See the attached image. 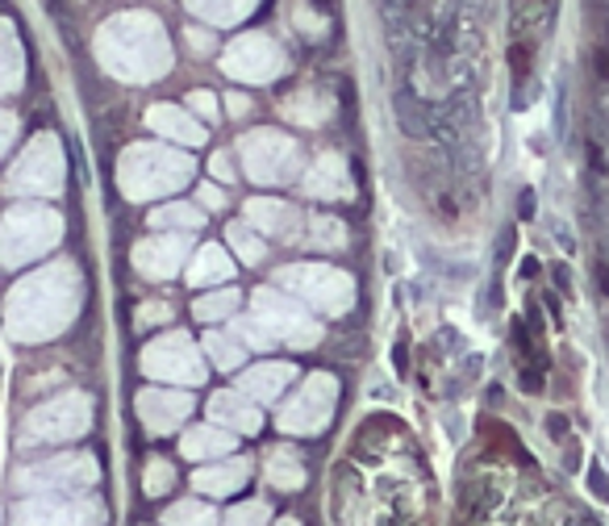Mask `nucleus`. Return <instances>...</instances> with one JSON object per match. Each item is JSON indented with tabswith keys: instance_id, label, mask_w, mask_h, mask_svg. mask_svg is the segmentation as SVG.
I'll list each match as a JSON object with an SVG mask.
<instances>
[{
	"instance_id": "20",
	"label": "nucleus",
	"mask_w": 609,
	"mask_h": 526,
	"mask_svg": "<svg viewBox=\"0 0 609 526\" xmlns=\"http://www.w3.org/2000/svg\"><path fill=\"white\" fill-rule=\"evenodd\" d=\"M267 481L280 484V489H301V481H304L301 456H297L292 447H272V451H267Z\"/></svg>"
},
{
	"instance_id": "16",
	"label": "nucleus",
	"mask_w": 609,
	"mask_h": 526,
	"mask_svg": "<svg viewBox=\"0 0 609 526\" xmlns=\"http://www.w3.org/2000/svg\"><path fill=\"white\" fill-rule=\"evenodd\" d=\"M304 184H309L313 197H347L351 193L347 163H343L338 155H322V159L313 163V172L304 175Z\"/></svg>"
},
{
	"instance_id": "26",
	"label": "nucleus",
	"mask_w": 609,
	"mask_h": 526,
	"mask_svg": "<svg viewBox=\"0 0 609 526\" xmlns=\"http://www.w3.org/2000/svg\"><path fill=\"white\" fill-rule=\"evenodd\" d=\"M309 242L313 247H343L347 242V230L338 218H313L309 221Z\"/></svg>"
},
{
	"instance_id": "14",
	"label": "nucleus",
	"mask_w": 609,
	"mask_h": 526,
	"mask_svg": "<svg viewBox=\"0 0 609 526\" xmlns=\"http://www.w3.org/2000/svg\"><path fill=\"white\" fill-rule=\"evenodd\" d=\"M209 418L221 422V426H230V431H242V435H255L263 426L260 410H255V405L246 401V393H239V389H221V393H214Z\"/></svg>"
},
{
	"instance_id": "1",
	"label": "nucleus",
	"mask_w": 609,
	"mask_h": 526,
	"mask_svg": "<svg viewBox=\"0 0 609 526\" xmlns=\"http://www.w3.org/2000/svg\"><path fill=\"white\" fill-rule=\"evenodd\" d=\"M188 175H193V163L184 155H172L163 147H130L126 168H122V184H126V197L147 201L184 184Z\"/></svg>"
},
{
	"instance_id": "11",
	"label": "nucleus",
	"mask_w": 609,
	"mask_h": 526,
	"mask_svg": "<svg viewBox=\"0 0 609 526\" xmlns=\"http://www.w3.org/2000/svg\"><path fill=\"white\" fill-rule=\"evenodd\" d=\"M276 67H284L280 50L267 43V38H260V34L234 43L230 59H226V71H230V76H246V80H267Z\"/></svg>"
},
{
	"instance_id": "28",
	"label": "nucleus",
	"mask_w": 609,
	"mask_h": 526,
	"mask_svg": "<svg viewBox=\"0 0 609 526\" xmlns=\"http://www.w3.org/2000/svg\"><path fill=\"white\" fill-rule=\"evenodd\" d=\"M230 242H234V251H239L246 263H260L263 260V242H260V235H255L251 226L234 221V226H230Z\"/></svg>"
},
{
	"instance_id": "38",
	"label": "nucleus",
	"mask_w": 609,
	"mask_h": 526,
	"mask_svg": "<svg viewBox=\"0 0 609 526\" xmlns=\"http://www.w3.org/2000/svg\"><path fill=\"white\" fill-rule=\"evenodd\" d=\"M188 38H193V46H196V50H209V43H205V34H196V30H193V34H188Z\"/></svg>"
},
{
	"instance_id": "39",
	"label": "nucleus",
	"mask_w": 609,
	"mask_h": 526,
	"mask_svg": "<svg viewBox=\"0 0 609 526\" xmlns=\"http://www.w3.org/2000/svg\"><path fill=\"white\" fill-rule=\"evenodd\" d=\"M597 281L606 285V293H609V267H597Z\"/></svg>"
},
{
	"instance_id": "27",
	"label": "nucleus",
	"mask_w": 609,
	"mask_h": 526,
	"mask_svg": "<svg viewBox=\"0 0 609 526\" xmlns=\"http://www.w3.org/2000/svg\"><path fill=\"white\" fill-rule=\"evenodd\" d=\"M234 306H239V293L226 288L218 297H200V301H196V318H200V322H218V318H226Z\"/></svg>"
},
{
	"instance_id": "9",
	"label": "nucleus",
	"mask_w": 609,
	"mask_h": 526,
	"mask_svg": "<svg viewBox=\"0 0 609 526\" xmlns=\"http://www.w3.org/2000/svg\"><path fill=\"white\" fill-rule=\"evenodd\" d=\"M88 426V401L84 397H64L46 405L25 422V438H71Z\"/></svg>"
},
{
	"instance_id": "2",
	"label": "nucleus",
	"mask_w": 609,
	"mask_h": 526,
	"mask_svg": "<svg viewBox=\"0 0 609 526\" xmlns=\"http://www.w3.org/2000/svg\"><path fill=\"white\" fill-rule=\"evenodd\" d=\"M255 322H260L276 343H292V347H309V343L322 339V327H318L304 309H297L292 301L276 297V293H267V288L255 293Z\"/></svg>"
},
{
	"instance_id": "29",
	"label": "nucleus",
	"mask_w": 609,
	"mask_h": 526,
	"mask_svg": "<svg viewBox=\"0 0 609 526\" xmlns=\"http://www.w3.org/2000/svg\"><path fill=\"white\" fill-rule=\"evenodd\" d=\"M234 339H239V343H246V347H255V351L276 347V339H272V334H267V330H263L255 318H251V322H246V318H242V322H234Z\"/></svg>"
},
{
	"instance_id": "22",
	"label": "nucleus",
	"mask_w": 609,
	"mask_h": 526,
	"mask_svg": "<svg viewBox=\"0 0 609 526\" xmlns=\"http://www.w3.org/2000/svg\"><path fill=\"white\" fill-rule=\"evenodd\" d=\"M230 276V260H226V251L221 247H205L200 255H196L193 272H188V281L193 285H205V281H226Z\"/></svg>"
},
{
	"instance_id": "21",
	"label": "nucleus",
	"mask_w": 609,
	"mask_h": 526,
	"mask_svg": "<svg viewBox=\"0 0 609 526\" xmlns=\"http://www.w3.org/2000/svg\"><path fill=\"white\" fill-rule=\"evenodd\" d=\"M147 122H151L154 130L175 134V138H184V142H200V138H205V130L193 126V117H188L184 110H175V105H154Z\"/></svg>"
},
{
	"instance_id": "30",
	"label": "nucleus",
	"mask_w": 609,
	"mask_h": 526,
	"mask_svg": "<svg viewBox=\"0 0 609 526\" xmlns=\"http://www.w3.org/2000/svg\"><path fill=\"white\" fill-rule=\"evenodd\" d=\"M263 523H267V505L263 502L234 505V510H230V518H226V526H263Z\"/></svg>"
},
{
	"instance_id": "5",
	"label": "nucleus",
	"mask_w": 609,
	"mask_h": 526,
	"mask_svg": "<svg viewBox=\"0 0 609 526\" xmlns=\"http://www.w3.org/2000/svg\"><path fill=\"white\" fill-rule=\"evenodd\" d=\"M330 405H334V380H330V376H313V380L304 385V393L280 414V426L284 431H292V435H313V431L326 426Z\"/></svg>"
},
{
	"instance_id": "24",
	"label": "nucleus",
	"mask_w": 609,
	"mask_h": 526,
	"mask_svg": "<svg viewBox=\"0 0 609 526\" xmlns=\"http://www.w3.org/2000/svg\"><path fill=\"white\" fill-rule=\"evenodd\" d=\"M151 221L154 226H168V230H196V226H205L200 209H193V205H168V209H159Z\"/></svg>"
},
{
	"instance_id": "17",
	"label": "nucleus",
	"mask_w": 609,
	"mask_h": 526,
	"mask_svg": "<svg viewBox=\"0 0 609 526\" xmlns=\"http://www.w3.org/2000/svg\"><path fill=\"white\" fill-rule=\"evenodd\" d=\"M246 214H251V221H255L260 230L280 235V239H292V230H297V209L284 205V201L255 197V201H246Z\"/></svg>"
},
{
	"instance_id": "4",
	"label": "nucleus",
	"mask_w": 609,
	"mask_h": 526,
	"mask_svg": "<svg viewBox=\"0 0 609 526\" xmlns=\"http://www.w3.org/2000/svg\"><path fill=\"white\" fill-rule=\"evenodd\" d=\"M59 239V218L55 214H38V209H18L9 214V263H25L34 260V251H43L50 242Z\"/></svg>"
},
{
	"instance_id": "12",
	"label": "nucleus",
	"mask_w": 609,
	"mask_h": 526,
	"mask_svg": "<svg viewBox=\"0 0 609 526\" xmlns=\"http://www.w3.org/2000/svg\"><path fill=\"white\" fill-rule=\"evenodd\" d=\"M255 142L267 155H246V172L255 175V180H284V175H292L297 147L288 138H280V134H255Z\"/></svg>"
},
{
	"instance_id": "37",
	"label": "nucleus",
	"mask_w": 609,
	"mask_h": 526,
	"mask_svg": "<svg viewBox=\"0 0 609 526\" xmlns=\"http://www.w3.org/2000/svg\"><path fill=\"white\" fill-rule=\"evenodd\" d=\"M214 172H218V175H230V159H221V155H218V159H214Z\"/></svg>"
},
{
	"instance_id": "36",
	"label": "nucleus",
	"mask_w": 609,
	"mask_h": 526,
	"mask_svg": "<svg viewBox=\"0 0 609 526\" xmlns=\"http://www.w3.org/2000/svg\"><path fill=\"white\" fill-rule=\"evenodd\" d=\"M230 110H234V113H246L251 105H246V96H230Z\"/></svg>"
},
{
	"instance_id": "15",
	"label": "nucleus",
	"mask_w": 609,
	"mask_h": 526,
	"mask_svg": "<svg viewBox=\"0 0 609 526\" xmlns=\"http://www.w3.org/2000/svg\"><path fill=\"white\" fill-rule=\"evenodd\" d=\"M292 376H297L292 364H260V368H251V373L242 376L239 389L260 397V401H280V393L292 385Z\"/></svg>"
},
{
	"instance_id": "19",
	"label": "nucleus",
	"mask_w": 609,
	"mask_h": 526,
	"mask_svg": "<svg viewBox=\"0 0 609 526\" xmlns=\"http://www.w3.org/2000/svg\"><path fill=\"white\" fill-rule=\"evenodd\" d=\"M234 447V438L218 431V426H196L184 435V456L188 460H209V456H226Z\"/></svg>"
},
{
	"instance_id": "34",
	"label": "nucleus",
	"mask_w": 609,
	"mask_h": 526,
	"mask_svg": "<svg viewBox=\"0 0 609 526\" xmlns=\"http://www.w3.org/2000/svg\"><path fill=\"white\" fill-rule=\"evenodd\" d=\"M193 110H200L205 117H214V113H218V101H214L209 92H196V96H193Z\"/></svg>"
},
{
	"instance_id": "6",
	"label": "nucleus",
	"mask_w": 609,
	"mask_h": 526,
	"mask_svg": "<svg viewBox=\"0 0 609 526\" xmlns=\"http://www.w3.org/2000/svg\"><path fill=\"white\" fill-rule=\"evenodd\" d=\"M9 188L13 193H59V147L55 138H38L25 163L18 172H9Z\"/></svg>"
},
{
	"instance_id": "7",
	"label": "nucleus",
	"mask_w": 609,
	"mask_h": 526,
	"mask_svg": "<svg viewBox=\"0 0 609 526\" xmlns=\"http://www.w3.org/2000/svg\"><path fill=\"white\" fill-rule=\"evenodd\" d=\"M18 481L25 489H80V484L96 481V464L88 456H55V460L25 468Z\"/></svg>"
},
{
	"instance_id": "18",
	"label": "nucleus",
	"mask_w": 609,
	"mask_h": 526,
	"mask_svg": "<svg viewBox=\"0 0 609 526\" xmlns=\"http://www.w3.org/2000/svg\"><path fill=\"white\" fill-rule=\"evenodd\" d=\"M251 477V460L246 456H239V460L230 464H218V468H205V472H196V489L200 493H214V498H226V493H234V489H242V481Z\"/></svg>"
},
{
	"instance_id": "8",
	"label": "nucleus",
	"mask_w": 609,
	"mask_h": 526,
	"mask_svg": "<svg viewBox=\"0 0 609 526\" xmlns=\"http://www.w3.org/2000/svg\"><path fill=\"white\" fill-rule=\"evenodd\" d=\"M142 368L154 376H184V380H200L205 376V368H200V359H196L193 343L184 339V334H168V339H159L154 347H147V355H142Z\"/></svg>"
},
{
	"instance_id": "25",
	"label": "nucleus",
	"mask_w": 609,
	"mask_h": 526,
	"mask_svg": "<svg viewBox=\"0 0 609 526\" xmlns=\"http://www.w3.org/2000/svg\"><path fill=\"white\" fill-rule=\"evenodd\" d=\"M168 526H214L218 518L205 510V505H196V502H180L168 510V518H163Z\"/></svg>"
},
{
	"instance_id": "32",
	"label": "nucleus",
	"mask_w": 609,
	"mask_h": 526,
	"mask_svg": "<svg viewBox=\"0 0 609 526\" xmlns=\"http://www.w3.org/2000/svg\"><path fill=\"white\" fill-rule=\"evenodd\" d=\"M168 481H172V468H168L163 460H154L151 472H147V493H151V498H159V493L168 489Z\"/></svg>"
},
{
	"instance_id": "33",
	"label": "nucleus",
	"mask_w": 609,
	"mask_h": 526,
	"mask_svg": "<svg viewBox=\"0 0 609 526\" xmlns=\"http://www.w3.org/2000/svg\"><path fill=\"white\" fill-rule=\"evenodd\" d=\"M200 201H205L209 209H221V205H226V193H221V188H214V184H205V188H200Z\"/></svg>"
},
{
	"instance_id": "31",
	"label": "nucleus",
	"mask_w": 609,
	"mask_h": 526,
	"mask_svg": "<svg viewBox=\"0 0 609 526\" xmlns=\"http://www.w3.org/2000/svg\"><path fill=\"white\" fill-rule=\"evenodd\" d=\"M193 13H200V18H218V25H234V18H246L251 13V4H193Z\"/></svg>"
},
{
	"instance_id": "23",
	"label": "nucleus",
	"mask_w": 609,
	"mask_h": 526,
	"mask_svg": "<svg viewBox=\"0 0 609 526\" xmlns=\"http://www.w3.org/2000/svg\"><path fill=\"white\" fill-rule=\"evenodd\" d=\"M205 351L214 355V364H218V368H226V373H230V368H239L242 355H246V351H242L239 343L230 339V334H205Z\"/></svg>"
},
{
	"instance_id": "3",
	"label": "nucleus",
	"mask_w": 609,
	"mask_h": 526,
	"mask_svg": "<svg viewBox=\"0 0 609 526\" xmlns=\"http://www.w3.org/2000/svg\"><path fill=\"white\" fill-rule=\"evenodd\" d=\"M280 281L292 293H301L304 301L326 309V313H343L351 306V281L343 272H330V267H284Z\"/></svg>"
},
{
	"instance_id": "10",
	"label": "nucleus",
	"mask_w": 609,
	"mask_h": 526,
	"mask_svg": "<svg viewBox=\"0 0 609 526\" xmlns=\"http://www.w3.org/2000/svg\"><path fill=\"white\" fill-rule=\"evenodd\" d=\"M188 410H193V397L188 393H163V389L138 393V418H142V426H147L151 435L175 431V426L188 418Z\"/></svg>"
},
{
	"instance_id": "35",
	"label": "nucleus",
	"mask_w": 609,
	"mask_h": 526,
	"mask_svg": "<svg viewBox=\"0 0 609 526\" xmlns=\"http://www.w3.org/2000/svg\"><path fill=\"white\" fill-rule=\"evenodd\" d=\"M138 318H142V322H147V318H168V309L163 306H142L138 309Z\"/></svg>"
},
{
	"instance_id": "40",
	"label": "nucleus",
	"mask_w": 609,
	"mask_h": 526,
	"mask_svg": "<svg viewBox=\"0 0 609 526\" xmlns=\"http://www.w3.org/2000/svg\"><path fill=\"white\" fill-rule=\"evenodd\" d=\"M280 526H297V523H292V518H284V523Z\"/></svg>"
},
{
	"instance_id": "13",
	"label": "nucleus",
	"mask_w": 609,
	"mask_h": 526,
	"mask_svg": "<svg viewBox=\"0 0 609 526\" xmlns=\"http://www.w3.org/2000/svg\"><path fill=\"white\" fill-rule=\"evenodd\" d=\"M188 255V239H151L134 247V267L147 276H172Z\"/></svg>"
}]
</instances>
